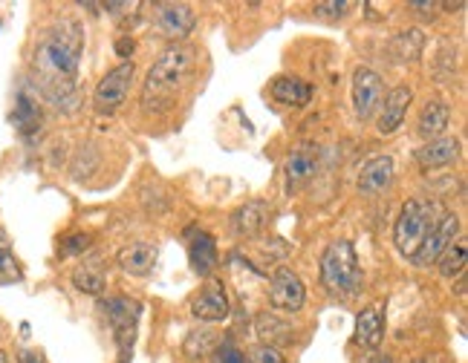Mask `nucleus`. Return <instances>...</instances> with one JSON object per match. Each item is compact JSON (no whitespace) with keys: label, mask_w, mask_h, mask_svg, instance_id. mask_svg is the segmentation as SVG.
<instances>
[{"label":"nucleus","mask_w":468,"mask_h":363,"mask_svg":"<svg viewBox=\"0 0 468 363\" xmlns=\"http://www.w3.org/2000/svg\"><path fill=\"white\" fill-rule=\"evenodd\" d=\"M303 300H307V285L295 275L292 268H278L272 280H269V303L278 312H301Z\"/></svg>","instance_id":"nucleus-7"},{"label":"nucleus","mask_w":468,"mask_h":363,"mask_svg":"<svg viewBox=\"0 0 468 363\" xmlns=\"http://www.w3.org/2000/svg\"><path fill=\"white\" fill-rule=\"evenodd\" d=\"M457 237H460V216L457 213H440V220L434 223V228L425 233V240L417 248V254L410 257V263L420 265V268L434 265L440 260V254L452 245Z\"/></svg>","instance_id":"nucleus-6"},{"label":"nucleus","mask_w":468,"mask_h":363,"mask_svg":"<svg viewBox=\"0 0 468 363\" xmlns=\"http://www.w3.org/2000/svg\"><path fill=\"white\" fill-rule=\"evenodd\" d=\"M454 292H457V295H465V275L457 277V288H454Z\"/></svg>","instance_id":"nucleus-36"},{"label":"nucleus","mask_w":468,"mask_h":363,"mask_svg":"<svg viewBox=\"0 0 468 363\" xmlns=\"http://www.w3.org/2000/svg\"><path fill=\"white\" fill-rule=\"evenodd\" d=\"M12 121L17 124V130H21V133H35L41 127V113L27 96H21V99H17V110H15Z\"/></svg>","instance_id":"nucleus-28"},{"label":"nucleus","mask_w":468,"mask_h":363,"mask_svg":"<svg viewBox=\"0 0 468 363\" xmlns=\"http://www.w3.org/2000/svg\"><path fill=\"white\" fill-rule=\"evenodd\" d=\"M448 124H452V107H448L445 101L434 99V101H428L422 107V113H420V136L422 139H440L445 130H448Z\"/></svg>","instance_id":"nucleus-20"},{"label":"nucleus","mask_w":468,"mask_h":363,"mask_svg":"<svg viewBox=\"0 0 468 363\" xmlns=\"http://www.w3.org/2000/svg\"><path fill=\"white\" fill-rule=\"evenodd\" d=\"M410 363H434V358H413Z\"/></svg>","instance_id":"nucleus-38"},{"label":"nucleus","mask_w":468,"mask_h":363,"mask_svg":"<svg viewBox=\"0 0 468 363\" xmlns=\"http://www.w3.org/2000/svg\"><path fill=\"white\" fill-rule=\"evenodd\" d=\"M465 263H468V245H465V240L463 237H457L452 245H448L442 254H440V260L434 263L437 268H440V275L442 277H460V275H465Z\"/></svg>","instance_id":"nucleus-23"},{"label":"nucleus","mask_w":468,"mask_h":363,"mask_svg":"<svg viewBox=\"0 0 468 363\" xmlns=\"http://www.w3.org/2000/svg\"><path fill=\"white\" fill-rule=\"evenodd\" d=\"M156 257H159V248L154 243H145V240H139V243H128L122 251H119V265L124 275H131V277H148L154 265H156Z\"/></svg>","instance_id":"nucleus-14"},{"label":"nucleus","mask_w":468,"mask_h":363,"mask_svg":"<svg viewBox=\"0 0 468 363\" xmlns=\"http://www.w3.org/2000/svg\"><path fill=\"white\" fill-rule=\"evenodd\" d=\"M422 32L420 29H408V32H399L393 38V56L399 58V61H413L422 52Z\"/></svg>","instance_id":"nucleus-27"},{"label":"nucleus","mask_w":468,"mask_h":363,"mask_svg":"<svg viewBox=\"0 0 468 363\" xmlns=\"http://www.w3.org/2000/svg\"><path fill=\"white\" fill-rule=\"evenodd\" d=\"M393 182V159L390 156H373L370 161H365L362 173H358V191L376 196V193H385Z\"/></svg>","instance_id":"nucleus-15"},{"label":"nucleus","mask_w":468,"mask_h":363,"mask_svg":"<svg viewBox=\"0 0 468 363\" xmlns=\"http://www.w3.org/2000/svg\"><path fill=\"white\" fill-rule=\"evenodd\" d=\"M0 363H6V355L4 352H0Z\"/></svg>","instance_id":"nucleus-39"},{"label":"nucleus","mask_w":468,"mask_h":363,"mask_svg":"<svg viewBox=\"0 0 468 363\" xmlns=\"http://www.w3.org/2000/svg\"><path fill=\"white\" fill-rule=\"evenodd\" d=\"M370 363H393V360H390L388 355H376V358H373Z\"/></svg>","instance_id":"nucleus-37"},{"label":"nucleus","mask_w":468,"mask_h":363,"mask_svg":"<svg viewBox=\"0 0 468 363\" xmlns=\"http://www.w3.org/2000/svg\"><path fill=\"white\" fill-rule=\"evenodd\" d=\"M347 9H353V4H347V0H333V4H315V12L324 15V17H345Z\"/></svg>","instance_id":"nucleus-31"},{"label":"nucleus","mask_w":468,"mask_h":363,"mask_svg":"<svg viewBox=\"0 0 468 363\" xmlns=\"http://www.w3.org/2000/svg\"><path fill=\"white\" fill-rule=\"evenodd\" d=\"M218 363H251L234 343H220V349H218Z\"/></svg>","instance_id":"nucleus-30"},{"label":"nucleus","mask_w":468,"mask_h":363,"mask_svg":"<svg viewBox=\"0 0 468 363\" xmlns=\"http://www.w3.org/2000/svg\"><path fill=\"white\" fill-rule=\"evenodd\" d=\"M382 78L370 67H358L353 72V110L356 119H370L382 104Z\"/></svg>","instance_id":"nucleus-8"},{"label":"nucleus","mask_w":468,"mask_h":363,"mask_svg":"<svg viewBox=\"0 0 468 363\" xmlns=\"http://www.w3.org/2000/svg\"><path fill=\"white\" fill-rule=\"evenodd\" d=\"M17 363H47L41 352H35V349H24L21 355H17Z\"/></svg>","instance_id":"nucleus-33"},{"label":"nucleus","mask_w":468,"mask_h":363,"mask_svg":"<svg viewBox=\"0 0 468 363\" xmlns=\"http://www.w3.org/2000/svg\"><path fill=\"white\" fill-rule=\"evenodd\" d=\"M272 99L286 107H307L313 99V89L307 81L283 76V78H275V84H272Z\"/></svg>","instance_id":"nucleus-22"},{"label":"nucleus","mask_w":468,"mask_h":363,"mask_svg":"<svg viewBox=\"0 0 468 363\" xmlns=\"http://www.w3.org/2000/svg\"><path fill=\"white\" fill-rule=\"evenodd\" d=\"M73 285L84 295H101L104 292V271L99 260H87L73 271Z\"/></svg>","instance_id":"nucleus-25"},{"label":"nucleus","mask_w":468,"mask_h":363,"mask_svg":"<svg viewBox=\"0 0 468 363\" xmlns=\"http://www.w3.org/2000/svg\"><path fill=\"white\" fill-rule=\"evenodd\" d=\"M21 280H24V268L12 254L9 237L0 231V285H12V283H21Z\"/></svg>","instance_id":"nucleus-26"},{"label":"nucleus","mask_w":468,"mask_h":363,"mask_svg":"<svg viewBox=\"0 0 468 363\" xmlns=\"http://www.w3.org/2000/svg\"><path fill=\"white\" fill-rule=\"evenodd\" d=\"M408 9H417L420 15H434L440 4H420V0H413V4H408Z\"/></svg>","instance_id":"nucleus-34"},{"label":"nucleus","mask_w":468,"mask_h":363,"mask_svg":"<svg viewBox=\"0 0 468 363\" xmlns=\"http://www.w3.org/2000/svg\"><path fill=\"white\" fill-rule=\"evenodd\" d=\"M194 64H197V49L191 44H171L162 52L148 69L145 87H142V104H145V110L162 113L174 107L179 89L191 78Z\"/></svg>","instance_id":"nucleus-2"},{"label":"nucleus","mask_w":468,"mask_h":363,"mask_svg":"<svg viewBox=\"0 0 468 363\" xmlns=\"http://www.w3.org/2000/svg\"><path fill=\"white\" fill-rule=\"evenodd\" d=\"M255 363H283V358H281V352L272 349V347H261V349L255 352Z\"/></svg>","instance_id":"nucleus-32"},{"label":"nucleus","mask_w":468,"mask_h":363,"mask_svg":"<svg viewBox=\"0 0 468 363\" xmlns=\"http://www.w3.org/2000/svg\"><path fill=\"white\" fill-rule=\"evenodd\" d=\"M84 49V29L79 21H58L49 26L32 56L35 84L41 87V93L64 110L76 107V78H79V61Z\"/></svg>","instance_id":"nucleus-1"},{"label":"nucleus","mask_w":468,"mask_h":363,"mask_svg":"<svg viewBox=\"0 0 468 363\" xmlns=\"http://www.w3.org/2000/svg\"><path fill=\"white\" fill-rule=\"evenodd\" d=\"M90 233H73V237H67L64 245H61V257H73V254H81L90 248Z\"/></svg>","instance_id":"nucleus-29"},{"label":"nucleus","mask_w":468,"mask_h":363,"mask_svg":"<svg viewBox=\"0 0 468 363\" xmlns=\"http://www.w3.org/2000/svg\"><path fill=\"white\" fill-rule=\"evenodd\" d=\"M318 161H321V150L315 144H298V148L286 156V165H283L286 191H298L301 185H307L318 173Z\"/></svg>","instance_id":"nucleus-10"},{"label":"nucleus","mask_w":468,"mask_h":363,"mask_svg":"<svg viewBox=\"0 0 468 363\" xmlns=\"http://www.w3.org/2000/svg\"><path fill=\"white\" fill-rule=\"evenodd\" d=\"M218 349H220V335L214 329H194V332H188V337L183 343V352L191 360L211 358Z\"/></svg>","instance_id":"nucleus-24"},{"label":"nucleus","mask_w":468,"mask_h":363,"mask_svg":"<svg viewBox=\"0 0 468 363\" xmlns=\"http://www.w3.org/2000/svg\"><path fill=\"white\" fill-rule=\"evenodd\" d=\"M255 332L261 335L263 347H272V349L286 347V343H292V326L286 323V320H281L278 315H272V312L258 315V320H255Z\"/></svg>","instance_id":"nucleus-21"},{"label":"nucleus","mask_w":468,"mask_h":363,"mask_svg":"<svg viewBox=\"0 0 468 363\" xmlns=\"http://www.w3.org/2000/svg\"><path fill=\"white\" fill-rule=\"evenodd\" d=\"M133 72H136L133 64H119L116 69L107 72L96 87V107L99 110H116V107L124 104L131 81H133Z\"/></svg>","instance_id":"nucleus-9"},{"label":"nucleus","mask_w":468,"mask_h":363,"mask_svg":"<svg viewBox=\"0 0 468 363\" xmlns=\"http://www.w3.org/2000/svg\"><path fill=\"white\" fill-rule=\"evenodd\" d=\"M413 93L410 87H393L385 96V101L379 104V119H376V130L382 136H393L402 127L405 116H408V104H410Z\"/></svg>","instance_id":"nucleus-11"},{"label":"nucleus","mask_w":468,"mask_h":363,"mask_svg":"<svg viewBox=\"0 0 468 363\" xmlns=\"http://www.w3.org/2000/svg\"><path fill=\"white\" fill-rule=\"evenodd\" d=\"M457 159H460V141L454 136L431 139L428 144H422V148L417 150V161H420V168H425V171L454 165Z\"/></svg>","instance_id":"nucleus-17"},{"label":"nucleus","mask_w":468,"mask_h":363,"mask_svg":"<svg viewBox=\"0 0 468 363\" xmlns=\"http://www.w3.org/2000/svg\"><path fill=\"white\" fill-rule=\"evenodd\" d=\"M188 260L194 275L208 277L214 268H218V243L208 231H194V237L188 243Z\"/></svg>","instance_id":"nucleus-18"},{"label":"nucleus","mask_w":468,"mask_h":363,"mask_svg":"<svg viewBox=\"0 0 468 363\" xmlns=\"http://www.w3.org/2000/svg\"><path fill=\"white\" fill-rule=\"evenodd\" d=\"M156 26L174 41H183L186 35L194 32L197 26V15L186 4H159L156 6Z\"/></svg>","instance_id":"nucleus-12"},{"label":"nucleus","mask_w":468,"mask_h":363,"mask_svg":"<svg viewBox=\"0 0 468 363\" xmlns=\"http://www.w3.org/2000/svg\"><path fill=\"white\" fill-rule=\"evenodd\" d=\"M116 49H119V56H128V52H133V41H131V44H128V41H119Z\"/></svg>","instance_id":"nucleus-35"},{"label":"nucleus","mask_w":468,"mask_h":363,"mask_svg":"<svg viewBox=\"0 0 468 363\" xmlns=\"http://www.w3.org/2000/svg\"><path fill=\"white\" fill-rule=\"evenodd\" d=\"M191 315L203 323H223L229 317V297L220 283H208L200 295L191 300Z\"/></svg>","instance_id":"nucleus-13"},{"label":"nucleus","mask_w":468,"mask_h":363,"mask_svg":"<svg viewBox=\"0 0 468 363\" xmlns=\"http://www.w3.org/2000/svg\"><path fill=\"white\" fill-rule=\"evenodd\" d=\"M104 312L107 320H111V329L116 337V347H119V358L122 363L131 358L133 352V340H136V323H139V306L128 297H113L104 303Z\"/></svg>","instance_id":"nucleus-5"},{"label":"nucleus","mask_w":468,"mask_h":363,"mask_svg":"<svg viewBox=\"0 0 468 363\" xmlns=\"http://www.w3.org/2000/svg\"><path fill=\"white\" fill-rule=\"evenodd\" d=\"M385 340V312L379 303L365 306L356 317V343L358 347L376 349Z\"/></svg>","instance_id":"nucleus-16"},{"label":"nucleus","mask_w":468,"mask_h":363,"mask_svg":"<svg viewBox=\"0 0 468 363\" xmlns=\"http://www.w3.org/2000/svg\"><path fill=\"white\" fill-rule=\"evenodd\" d=\"M269 220V208L266 202H246L231 213V231L238 237H258Z\"/></svg>","instance_id":"nucleus-19"},{"label":"nucleus","mask_w":468,"mask_h":363,"mask_svg":"<svg viewBox=\"0 0 468 363\" xmlns=\"http://www.w3.org/2000/svg\"><path fill=\"white\" fill-rule=\"evenodd\" d=\"M440 220V205L431 202V199H408L399 211V220L393 225V243L399 248L402 257H413L417 248L422 245L425 233L434 228Z\"/></svg>","instance_id":"nucleus-4"},{"label":"nucleus","mask_w":468,"mask_h":363,"mask_svg":"<svg viewBox=\"0 0 468 363\" xmlns=\"http://www.w3.org/2000/svg\"><path fill=\"white\" fill-rule=\"evenodd\" d=\"M321 285L333 297H353L362 288V265L356 245L347 240L330 243L321 254Z\"/></svg>","instance_id":"nucleus-3"}]
</instances>
